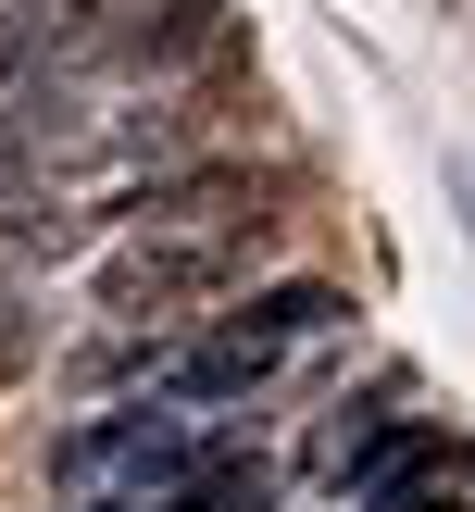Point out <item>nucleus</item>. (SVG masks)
<instances>
[{
	"label": "nucleus",
	"instance_id": "1",
	"mask_svg": "<svg viewBox=\"0 0 475 512\" xmlns=\"http://www.w3.org/2000/svg\"><path fill=\"white\" fill-rule=\"evenodd\" d=\"M313 188V163H250V150H175V163H138L113 188L75 200V225L100 238H213V225H250V213H288Z\"/></svg>",
	"mask_w": 475,
	"mask_h": 512
},
{
	"label": "nucleus",
	"instance_id": "2",
	"mask_svg": "<svg viewBox=\"0 0 475 512\" xmlns=\"http://www.w3.org/2000/svg\"><path fill=\"white\" fill-rule=\"evenodd\" d=\"M338 325H350V288H338V275H275V288L225 300L213 338H250V350H263V338H338Z\"/></svg>",
	"mask_w": 475,
	"mask_h": 512
},
{
	"label": "nucleus",
	"instance_id": "3",
	"mask_svg": "<svg viewBox=\"0 0 475 512\" xmlns=\"http://www.w3.org/2000/svg\"><path fill=\"white\" fill-rule=\"evenodd\" d=\"M413 400H425V375H413V363H375L363 388H350L338 413H325L313 438H300V463H325V450H350V438H375V425H400V413H413Z\"/></svg>",
	"mask_w": 475,
	"mask_h": 512
},
{
	"label": "nucleus",
	"instance_id": "4",
	"mask_svg": "<svg viewBox=\"0 0 475 512\" xmlns=\"http://www.w3.org/2000/svg\"><path fill=\"white\" fill-rule=\"evenodd\" d=\"M175 338H188V325H113V338H88L63 375H75V400H100V388H150Z\"/></svg>",
	"mask_w": 475,
	"mask_h": 512
},
{
	"label": "nucleus",
	"instance_id": "5",
	"mask_svg": "<svg viewBox=\"0 0 475 512\" xmlns=\"http://www.w3.org/2000/svg\"><path fill=\"white\" fill-rule=\"evenodd\" d=\"M138 438V413H100V425H75L63 450H50V488L63 500H88V488H113V450Z\"/></svg>",
	"mask_w": 475,
	"mask_h": 512
},
{
	"label": "nucleus",
	"instance_id": "6",
	"mask_svg": "<svg viewBox=\"0 0 475 512\" xmlns=\"http://www.w3.org/2000/svg\"><path fill=\"white\" fill-rule=\"evenodd\" d=\"M375 512H463V475H413V488H375Z\"/></svg>",
	"mask_w": 475,
	"mask_h": 512
},
{
	"label": "nucleus",
	"instance_id": "7",
	"mask_svg": "<svg viewBox=\"0 0 475 512\" xmlns=\"http://www.w3.org/2000/svg\"><path fill=\"white\" fill-rule=\"evenodd\" d=\"M25 363H38V338H25V313H13V300H0V388H13Z\"/></svg>",
	"mask_w": 475,
	"mask_h": 512
},
{
	"label": "nucleus",
	"instance_id": "8",
	"mask_svg": "<svg viewBox=\"0 0 475 512\" xmlns=\"http://www.w3.org/2000/svg\"><path fill=\"white\" fill-rule=\"evenodd\" d=\"M0 300H13V275H0Z\"/></svg>",
	"mask_w": 475,
	"mask_h": 512
}]
</instances>
